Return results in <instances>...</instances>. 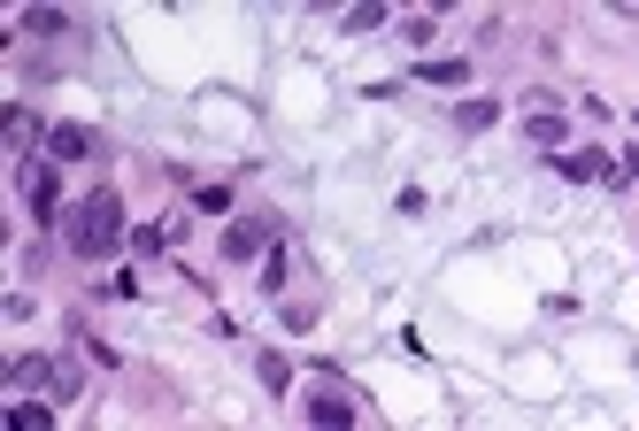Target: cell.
<instances>
[{"label":"cell","mask_w":639,"mask_h":431,"mask_svg":"<svg viewBox=\"0 0 639 431\" xmlns=\"http://www.w3.org/2000/svg\"><path fill=\"white\" fill-rule=\"evenodd\" d=\"M23 146H39V116L8 109V154H23Z\"/></svg>","instance_id":"cell-13"},{"label":"cell","mask_w":639,"mask_h":431,"mask_svg":"<svg viewBox=\"0 0 639 431\" xmlns=\"http://www.w3.org/2000/svg\"><path fill=\"white\" fill-rule=\"evenodd\" d=\"M54 370H62V362L23 355V362H8V393H54Z\"/></svg>","instance_id":"cell-6"},{"label":"cell","mask_w":639,"mask_h":431,"mask_svg":"<svg viewBox=\"0 0 639 431\" xmlns=\"http://www.w3.org/2000/svg\"><path fill=\"white\" fill-rule=\"evenodd\" d=\"M409 78H416V85H447V93H455V85H471V62H463V54H424Z\"/></svg>","instance_id":"cell-5"},{"label":"cell","mask_w":639,"mask_h":431,"mask_svg":"<svg viewBox=\"0 0 639 431\" xmlns=\"http://www.w3.org/2000/svg\"><path fill=\"white\" fill-rule=\"evenodd\" d=\"M401 39H409V47H432V39H440V23H432V16H409V23H401Z\"/></svg>","instance_id":"cell-15"},{"label":"cell","mask_w":639,"mask_h":431,"mask_svg":"<svg viewBox=\"0 0 639 431\" xmlns=\"http://www.w3.org/2000/svg\"><path fill=\"white\" fill-rule=\"evenodd\" d=\"M47 146H54V162H93V154H101V132H93V124H54Z\"/></svg>","instance_id":"cell-4"},{"label":"cell","mask_w":639,"mask_h":431,"mask_svg":"<svg viewBox=\"0 0 639 431\" xmlns=\"http://www.w3.org/2000/svg\"><path fill=\"white\" fill-rule=\"evenodd\" d=\"M378 23H385V0H362V8H347V16H339V31H347V39H362V31H378Z\"/></svg>","instance_id":"cell-12"},{"label":"cell","mask_w":639,"mask_h":431,"mask_svg":"<svg viewBox=\"0 0 639 431\" xmlns=\"http://www.w3.org/2000/svg\"><path fill=\"white\" fill-rule=\"evenodd\" d=\"M555 170H563V177H609V185H617V162H609L601 146H570V154H555Z\"/></svg>","instance_id":"cell-7"},{"label":"cell","mask_w":639,"mask_h":431,"mask_svg":"<svg viewBox=\"0 0 639 431\" xmlns=\"http://www.w3.org/2000/svg\"><path fill=\"white\" fill-rule=\"evenodd\" d=\"M62 239H70V255L78 263H101V255H116L124 239H132V224H124V201L101 185V193H85L70 216H62Z\"/></svg>","instance_id":"cell-1"},{"label":"cell","mask_w":639,"mask_h":431,"mask_svg":"<svg viewBox=\"0 0 639 431\" xmlns=\"http://www.w3.org/2000/svg\"><path fill=\"white\" fill-rule=\"evenodd\" d=\"M270 247V216H239L231 232H224V263H255Z\"/></svg>","instance_id":"cell-3"},{"label":"cell","mask_w":639,"mask_h":431,"mask_svg":"<svg viewBox=\"0 0 639 431\" xmlns=\"http://www.w3.org/2000/svg\"><path fill=\"white\" fill-rule=\"evenodd\" d=\"M625 185H639V154H625Z\"/></svg>","instance_id":"cell-17"},{"label":"cell","mask_w":639,"mask_h":431,"mask_svg":"<svg viewBox=\"0 0 639 431\" xmlns=\"http://www.w3.org/2000/svg\"><path fill=\"white\" fill-rule=\"evenodd\" d=\"M54 409H39V401H8V424H47Z\"/></svg>","instance_id":"cell-16"},{"label":"cell","mask_w":639,"mask_h":431,"mask_svg":"<svg viewBox=\"0 0 639 431\" xmlns=\"http://www.w3.org/2000/svg\"><path fill=\"white\" fill-rule=\"evenodd\" d=\"M354 417H362V409H354V393H339V386L323 393V386H317V401H309V424H354Z\"/></svg>","instance_id":"cell-10"},{"label":"cell","mask_w":639,"mask_h":431,"mask_svg":"<svg viewBox=\"0 0 639 431\" xmlns=\"http://www.w3.org/2000/svg\"><path fill=\"white\" fill-rule=\"evenodd\" d=\"M16 31H31V39H70L78 23H70L62 8H23V16H16Z\"/></svg>","instance_id":"cell-11"},{"label":"cell","mask_w":639,"mask_h":431,"mask_svg":"<svg viewBox=\"0 0 639 431\" xmlns=\"http://www.w3.org/2000/svg\"><path fill=\"white\" fill-rule=\"evenodd\" d=\"M255 370H262V386H270V393H286V386H293V362H286V355H262Z\"/></svg>","instance_id":"cell-14"},{"label":"cell","mask_w":639,"mask_h":431,"mask_svg":"<svg viewBox=\"0 0 639 431\" xmlns=\"http://www.w3.org/2000/svg\"><path fill=\"white\" fill-rule=\"evenodd\" d=\"M524 140L547 146V154H563V146H570V124H563L555 109H532V116H524Z\"/></svg>","instance_id":"cell-9"},{"label":"cell","mask_w":639,"mask_h":431,"mask_svg":"<svg viewBox=\"0 0 639 431\" xmlns=\"http://www.w3.org/2000/svg\"><path fill=\"white\" fill-rule=\"evenodd\" d=\"M493 124H501V101H485V93L455 101V132H463V140H478V132H493Z\"/></svg>","instance_id":"cell-8"},{"label":"cell","mask_w":639,"mask_h":431,"mask_svg":"<svg viewBox=\"0 0 639 431\" xmlns=\"http://www.w3.org/2000/svg\"><path fill=\"white\" fill-rule=\"evenodd\" d=\"M16 185H23L31 224H62V216H70V208H62V185H54V170H47V162H16Z\"/></svg>","instance_id":"cell-2"}]
</instances>
